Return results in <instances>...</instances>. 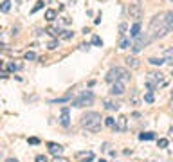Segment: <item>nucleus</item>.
I'll return each mask as SVG.
<instances>
[{
	"label": "nucleus",
	"mask_w": 173,
	"mask_h": 162,
	"mask_svg": "<svg viewBox=\"0 0 173 162\" xmlns=\"http://www.w3.org/2000/svg\"><path fill=\"white\" fill-rule=\"evenodd\" d=\"M170 137H173V126L170 128Z\"/></svg>",
	"instance_id": "58836bf2"
},
{
	"label": "nucleus",
	"mask_w": 173,
	"mask_h": 162,
	"mask_svg": "<svg viewBox=\"0 0 173 162\" xmlns=\"http://www.w3.org/2000/svg\"><path fill=\"white\" fill-rule=\"evenodd\" d=\"M139 139H141V140H151V139H155V135H153L151 132H146V133H141V135H139Z\"/></svg>",
	"instance_id": "aec40b11"
},
{
	"label": "nucleus",
	"mask_w": 173,
	"mask_h": 162,
	"mask_svg": "<svg viewBox=\"0 0 173 162\" xmlns=\"http://www.w3.org/2000/svg\"><path fill=\"white\" fill-rule=\"evenodd\" d=\"M105 79H107L108 83H114V81L126 83V81H130V72L126 68H123V67H112V68L108 70V74L105 76Z\"/></svg>",
	"instance_id": "7ed1b4c3"
},
{
	"label": "nucleus",
	"mask_w": 173,
	"mask_h": 162,
	"mask_svg": "<svg viewBox=\"0 0 173 162\" xmlns=\"http://www.w3.org/2000/svg\"><path fill=\"white\" fill-rule=\"evenodd\" d=\"M171 2H173V0H171Z\"/></svg>",
	"instance_id": "37998d69"
},
{
	"label": "nucleus",
	"mask_w": 173,
	"mask_h": 162,
	"mask_svg": "<svg viewBox=\"0 0 173 162\" xmlns=\"http://www.w3.org/2000/svg\"><path fill=\"white\" fill-rule=\"evenodd\" d=\"M0 78H7V74L6 72H0Z\"/></svg>",
	"instance_id": "4c0bfd02"
},
{
	"label": "nucleus",
	"mask_w": 173,
	"mask_h": 162,
	"mask_svg": "<svg viewBox=\"0 0 173 162\" xmlns=\"http://www.w3.org/2000/svg\"><path fill=\"white\" fill-rule=\"evenodd\" d=\"M56 11H54V9H47V11H45V20H47V22H52V20H54V18H56Z\"/></svg>",
	"instance_id": "a211bd4d"
},
{
	"label": "nucleus",
	"mask_w": 173,
	"mask_h": 162,
	"mask_svg": "<svg viewBox=\"0 0 173 162\" xmlns=\"http://www.w3.org/2000/svg\"><path fill=\"white\" fill-rule=\"evenodd\" d=\"M168 146V139H159V148H166Z\"/></svg>",
	"instance_id": "2f4dec72"
},
{
	"label": "nucleus",
	"mask_w": 173,
	"mask_h": 162,
	"mask_svg": "<svg viewBox=\"0 0 173 162\" xmlns=\"http://www.w3.org/2000/svg\"><path fill=\"white\" fill-rule=\"evenodd\" d=\"M60 36L63 38V40H71V38H72V33H71V31H63Z\"/></svg>",
	"instance_id": "bb28decb"
},
{
	"label": "nucleus",
	"mask_w": 173,
	"mask_h": 162,
	"mask_svg": "<svg viewBox=\"0 0 173 162\" xmlns=\"http://www.w3.org/2000/svg\"><path fill=\"white\" fill-rule=\"evenodd\" d=\"M9 9H11V4H9L7 0H4V2H2V6H0V11H2V13H7Z\"/></svg>",
	"instance_id": "4be33fe9"
},
{
	"label": "nucleus",
	"mask_w": 173,
	"mask_h": 162,
	"mask_svg": "<svg viewBox=\"0 0 173 162\" xmlns=\"http://www.w3.org/2000/svg\"><path fill=\"white\" fill-rule=\"evenodd\" d=\"M171 101H173V92H171Z\"/></svg>",
	"instance_id": "ea45409f"
},
{
	"label": "nucleus",
	"mask_w": 173,
	"mask_h": 162,
	"mask_svg": "<svg viewBox=\"0 0 173 162\" xmlns=\"http://www.w3.org/2000/svg\"><path fill=\"white\" fill-rule=\"evenodd\" d=\"M6 162H18V160H16V159H7Z\"/></svg>",
	"instance_id": "e433bc0d"
},
{
	"label": "nucleus",
	"mask_w": 173,
	"mask_h": 162,
	"mask_svg": "<svg viewBox=\"0 0 173 162\" xmlns=\"http://www.w3.org/2000/svg\"><path fill=\"white\" fill-rule=\"evenodd\" d=\"M171 76H173V68H171Z\"/></svg>",
	"instance_id": "a19ab883"
},
{
	"label": "nucleus",
	"mask_w": 173,
	"mask_h": 162,
	"mask_svg": "<svg viewBox=\"0 0 173 162\" xmlns=\"http://www.w3.org/2000/svg\"><path fill=\"white\" fill-rule=\"evenodd\" d=\"M101 162H107V160H101Z\"/></svg>",
	"instance_id": "79ce46f5"
},
{
	"label": "nucleus",
	"mask_w": 173,
	"mask_h": 162,
	"mask_svg": "<svg viewBox=\"0 0 173 162\" xmlns=\"http://www.w3.org/2000/svg\"><path fill=\"white\" fill-rule=\"evenodd\" d=\"M60 123H61V126L69 128V124H71V115H69V108H63V110H61V115H60Z\"/></svg>",
	"instance_id": "9b49d317"
},
{
	"label": "nucleus",
	"mask_w": 173,
	"mask_h": 162,
	"mask_svg": "<svg viewBox=\"0 0 173 162\" xmlns=\"http://www.w3.org/2000/svg\"><path fill=\"white\" fill-rule=\"evenodd\" d=\"M148 61H150L151 65H162V63H164V59L162 58H150Z\"/></svg>",
	"instance_id": "b1692460"
},
{
	"label": "nucleus",
	"mask_w": 173,
	"mask_h": 162,
	"mask_svg": "<svg viewBox=\"0 0 173 162\" xmlns=\"http://www.w3.org/2000/svg\"><path fill=\"white\" fill-rule=\"evenodd\" d=\"M38 142H40V140L36 139V137H31V139H29V144H38Z\"/></svg>",
	"instance_id": "c9c22d12"
},
{
	"label": "nucleus",
	"mask_w": 173,
	"mask_h": 162,
	"mask_svg": "<svg viewBox=\"0 0 173 162\" xmlns=\"http://www.w3.org/2000/svg\"><path fill=\"white\" fill-rule=\"evenodd\" d=\"M25 59H27V61L29 59H36V54L34 52H25Z\"/></svg>",
	"instance_id": "7c9ffc66"
},
{
	"label": "nucleus",
	"mask_w": 173,
	"mask_h": 162,
	"mask_svg": "<svg viewBox=\"0 0 173 162\" xmlns=\"http://www.w3.org/2000/svg\"><path fill=\"white\" fill-rule=\"evenodd\" d=\"M47 47H49L50 51H54V49L58 47V40H52V42H49V45H47Z\"/></svg>",
	"instance_id": "cd10ccee"
},
{
	"label": "nucleus",
	"mask_w": 173,
	"mask_h": 162,
	"mask_svg": "<svg viewBox=\"0 0 173 162\" xmlns=\"http://www.w3.org/2000/svg\"><path fill=\"white\" fill-rule=\"evenodd\" d=\"M162 72H150L148 74V79H146V87L150 89V92L157 89L159 85H164V79H162Z\"/></svg>",
	"instance_id": "423d86ee"
},
{
	"label": "nucleus",
	"mask_w": 173,
	"mask_h": 162,
	"mask_svg": "<svg viewBox=\"0 0 173 162\" xmlns=\"http://www.w3.org/2000/svg\"><path fill=\"white\" fill-rule=\"evenodd\" d=\"M168 33H170V31H168V27H166V23H164V16L155 15L150 20V27H148V36H150V40H160V38H164Z\"/></svg>",
	"instance_id": "f257e3e1"
},
{
	"label": "nucleus",
	"mask_w": 173,
	"mask_h": 162,
	"mask_svg": "<svg viewBox=\"0 0 173 162\" xmlns=\"http://www.w3.org/2000/svg\"><path fill=\"white\" fill-rule=\"evenodd\" d=\"M76 157H78L79 160L88 162V160H92V159H94V153H92V151H79V153L76 155Z\"/></svg>",
	"instance_id": "4468645a"
},
{
	"label": "nucleus",
	"mask_w": 173,
	"mask_h": 162,
	"mask_svg": "<svg viewBox=\"0 0 173 162\" xmlns=\"http://www.w3.org/2000/svg\"><path fill=\"white\" fill-rule=\"evenodd\" d=\"M150 42H151V40H150V36H148L146 33H144V34H139V36H135V38H134V43L130 45V47H132V52H134V54L141 52L144 47H146V45L150 43Z\"/></svg>",
	"instance_id": "39448f33"
},
{
	"label": "nucleus",
	"mask_w": 173,
	"mask_h": 162,
	"mask_svg": "<svg viewBox=\"0 0 173 162\" xmlns=\"http://www.w3.org/2000/svg\"><path fill=\"white\" fill-rule=\"evenodd\" d=\"M103 104H105V108H107V110H119V106H121L117 101H112V99H105Z\"/></svg>",
	"instance_id": "f8f14e48"
},
{
	"label": "nucleus",
	"mask_w": 173,
	"mask_h": 162,
	"mask_svg": "<svg viewBox=\"0 0 173 162\" xmlns=\"http://www.w3.org/2000/svg\"><path fill=\"white\" fill-rule=\"evenodd\" d=\"M47 148H49V151L54 155V157H60V155L63 153V146H60V144H56V142H49Z\"/></svg>",
	"instance_id": "9d476101"
},
{
	"label": "nucleus",
	"mask_w": 173,
	"mask_h": 162,
	"mask_svg": "<svg viewBox=\"0 0 173 162\" xmlns=\"http://www.w3.org/2000/svg\"><path fill=\"white\" fill-rule=\"evenodd\" d=\"M119 31H121V36H123L124 31H126V23H121V25H119Z\"/></svg>",
	"instance_id": "72a5a7b5"
},
{
	"label": "nucleus",
	"mask_w": 173,
	"mask_h": 162,
	"mask_svg": "<svg viewBox=\"0 0 173 162\" xmlns=\"http://www.w3.org/2000/svg\"><path fill=\"white\" fill-rule=\"evenodd\" d=\"M47 33H49L50 36H54V38H58V36H60V34H61V31L54 29V27H49V29H47Z\"/></svg>",
	"instance_id": "5701e85b"
},
{
	"label": "nucleus",
	"mask_w": 173,
	"mask_h": 162,
	"mask_svg": "<svg viewBox=\"0 0 173 162\" xmlns=\"http://www.w3.org/2000/svg\"><path fill=\"white\" fill-rule=\"evenodd\" d=\"M81 126L88 132H99L101 130V114L97 112H86L81 117Z\"/></svg>",
	"instance_id": "f03ea898"
},
{
	"label": "nucleus",
	"mask_w": 173,
	"mask_h": 162,
	"mask_svg": "<svg viewBox=\"0 0 173 162\" xmlns=\"http://www.w3.org/2000/svg\"><path fill=\"white\" fill-rule=\"evenodd\" d=\"M164 63H170V65L173 67V47H170V49H166L164 51Z\"/></svg>",
	"instance_id": "dca6fc26"
},
{
	"label": "nucleus",
	"mask_w": 173,
	"mask_h": 162,
	"mask_svg": "<svg viewBox=\"0 0 173 162\" xmlns=\"http://www.w3.org/2000/svg\"><path fill=\"white\" fill-rule=\"evenodd\" d=\"M126 65H128L130 68H139V67H141V61H139L135 56H128V58H126Z\"/></svg>",
	"instance_id": "2eb2a0df"
},
{
	"label": "nucleus",
	"mask_w": 173,
	"mask_h": 162,
	"mask_svg": "<svg viewBox=\"0 0 173 162\" xmlns=\"http://www.w3.org/2000/svg\"><path fill=\"white\" fill-rule=\"evenodd\" d=\"M130 40L128 38H124V36H121V40H119V49H128L130 47Z\"/></svg>",
	"instance_id": "6ab92c4d"
},
{
	"label": "nucleus",
	"mask_w": 173,
	"mask_h": 162,
	"mask_svg": "<svg viewBox=\"0 0 173 162\" xmlns=\"http://www.w3.org/2000/svg\"><path fill=\"white\" fill-rule=\"evenodd\" d=\"M105 124H107L108 128H114V126H115V121H114V117H107V119H105Z\"/></svg>",
	"instance_id": "a878e982"
},
{
	"label": "nucleus",
	"mask_w": 173,
	"mask_h": 162,
	"mask_svg": "<svg viewBox=\"0 0 173 162\" xmlns=\"http://www.w3.org/2000/svg\"><path fill=\"white\" fill-rule=\"evenodd\" d=\"M71 99V96H65V97H60V99H56V101H50V103H63V101H69Z\"/></svg>",
	"instance_id": "c756f323"
},
{
	"label": "nucleus",
	"mask_w": 173,
	"mask_h": 162,
	"mask_svg": "<svg viewBox=\"0 0 173 162\" xmlns=\"http://www.w3.org/2000/svg\"><path fill=\"white\" fill-rule=\"evenodd\" d=\"M110 94H112V96H121V94H124V83H123V81H114V83H112V89H110Z\"/></svg>",
	"instance_id": "6e6552de"
},
{
	"label": "nucleus",
	"mask_w": 173,
	"mask_h": 162,
	"mask_svg": "<svg viewBox=\"0 0 173 162\" xmlns=\"http://www.w3.org/2000/svg\"><path fill=\"white\" fill-rule=\"evenodd\" d=\"M164 23L168 27V31H173V11H168L164 15Z\"/></svg>",
	"instance_id": "ddd939ff"
},
{
	"label": "nucleus",
	"mask_w": 173,
	"mask_h": 162,
	"mask_svg": "<svg viewBox=\"0 0 173 162\" xmlns=\"http://www.w3.org/2000/svg\"><path fill=\"white\" fill-rule=\"evenodd\" d=\"M36 162H47V157H45V155H38V157H36Z\"/></svg>",
	"instance_id": "473e14b6"
},
{
	"label": "nucleus",
	"mask_w": 173,
	"mask_h": 162,
	"mask_svg": "<svg viewBox=\"0 0 173 162\" xmlns=\"http://www.w3.org/2000/svg\"><path fill=\"white\" fill-rule=\"evenodd\" d=\"M128 15H130V18H135L137 22L143 18V9H141V6L139 4H132L128 8Z\"/></svg>",
	"instance_id": "0eeeda50"
},
{
	"label": "nucleus",
	"mask_w": 173,
	"mask_h": 162,
	"mask_svg": "<svg viewBox=\"0 0 173 162\" xmlns=\"http://www.w3.org/2000/svg\"><path fill=\"white\" fill-rule=\"evenodd\" d=\"M54 162H69V160L63 159V157H54Z\"/></svg>",
	"instance_id": "f704fd0d"
},
{
	"label": "nucleus",
	"mask_w": 173,
	"mask_h": 162,
	"mask_svg": "<svg viewBox=\"0 0 173 162\" xmlns=\"http://www.w3.org/2000/svg\"><path fill=\"white\" fill-rule=\"evenodd\" d=\"M144 101H146V103H153V101H155L153 92H146V94H144Z\"/></svg>",
	"instance_id": "412c9836"
},
{
	"label": "nucleus",
	"mask_w": 173,
	"mask_h": 162,
	"mask_svg": "<svg viewBox=\"0 0 173 162\" xmlns=\"http://www.w3.org/2000/svg\"><path fill=\"white\" fill-rule=\"evenodd\" d=\"M42 8H43V2H42V0H38V2L34 4V8L31 9V13H36V11H40Z\"/></svg>",
	"instance_id": "393cba45"
},
{
	"label": "nucleus",
	"mask_w": 173,
	"mask_h": 162,
	"mask_svg": "<svg viewBox=\"0 0 173 162\" xmlns=\"http://www.w3.org/2000/svg\"><path fill=\"white\" fill-rule=\"evenodd\" d=\"M92 103H94V94L90 92V90H85V92H81V94H79V97H76V99L72 101V104H74L76 108L90 106Z\"/></svg>",
	"instance_id": "20e7f679"
},
{
	"label": "nucleus",
	"mask_w": 173,
	"mask_h": 162,
	"mask_svg": "<svg viewBox=\"0 0 173 162\" xmlns=\"http://www.w3.org/2000/svg\"><path fill=\"white\" fill-rule=\"evenodd\" d=\"M92 43H94V45H99V47H101V45H103V42H101L99 36H94V38H92Z\"/></svg>",
	"instance_id": "c85d7f7f"
},
{
	"label": "nucleus",
	"mask_w": 173,
	"mask_h": 162,
	"mask_svg": "<svg viewBox=\"0 0 173 162\" xmlns=\"http://www.w3.org/2000/svg\"><path fill=\"white\" fill-rule=\"evenodd\" d=\"M139 34H141V23L135 22L134 25H132V29H130V36L135 38V36H139Z\"/></svg>",
	"instance_id": "f3484780"
},
{
	"label": "nucleus",
	"mask_w": 173,
	"mask_h": 162,
	"mask_svg": "<svg viewBox=\"0 0 173 162\" xmlns=\"http://www.w3.org/2000/svg\"><path fill=\"white\" fill-rule=\"evenodd\" d=\"M126 121H128V117L126 115H119V117L115 119V130L117 132H126Z\"/></svg>",
	"instance_id": "1a4fd4ad"
}]
</instances>
